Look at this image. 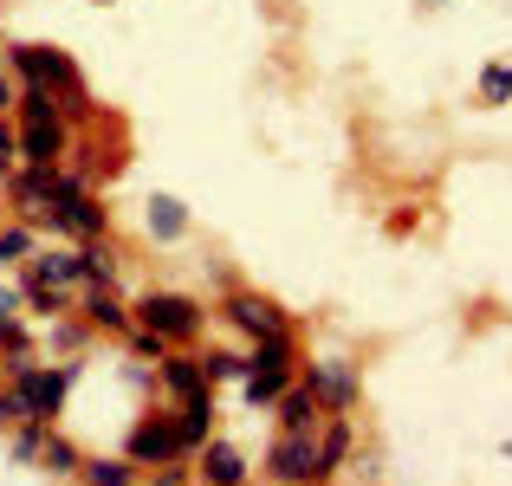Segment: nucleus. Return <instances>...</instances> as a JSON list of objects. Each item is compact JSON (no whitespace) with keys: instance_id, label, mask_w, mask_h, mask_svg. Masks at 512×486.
Returning <instances> with one entry per match:
<instances>
[{"instance_id":"dca6fc26","label":"nucleus","mask_w":512,"mask_h":486,"mask_svg":"<svg viewBox=\"0 0 512 486\" xmlns=\"http://www.w3.org/2000/svg\"><path fill=\"white\" fill-rule=\"evenodd\" d=\"M85 318H91V324H104V331H124V324H130V312L111 299V286H98V292L85 299Z\"/></svg>"},{"instance_id":"6ab92c4d","label":"nucleus","mask_w":512,"mask_h":486,"mask_svg":"<svg viewBox=\"0 0 512 486\" xmlns=\"http://www.w3.org/2000/svg\"><path fill=\"white\" fill-rule=\"evenodd\" d=\"M85 486H130V461H85Z\"/></svg>"},{"instance_id":"aec40b11","label":"nucleus","mask_w":512,"mask_h":486,"mask_svg":"<svg viewBox=\"0 0 512 486\" xmlns=\"http://www.w3.org/2000/svg\"><path fill=\"white\" fill-rule=\"evenodd\" d=\"M480 98H487V104H506V98H512V65H487V78H480Z\"/></svg>"},{"instance_id":"412c9836","label":"nucleus","mask_w":512,"mask_h":486,"mask_svg":"<svg viewBox=\"0 0 512 486\" xmlns=\"http://www.w3.org/2000/svg\"><path fill=\"white\" fill-rule=\"evenodd\" d=\"M26 253H33V234H26V227H0V266L26 260Z\"/></svg>"},{"instance_id":"6e6552de","label":"nucleus","mask_w":512,"mask_h":486,"mask_svg":"<svg viewBox=\"0 0 512 486\" xmlns=\"http://www.w3.org/2000/svg\"><path fill=\"white\" fill-rule=\"evenodd\" d=\"M227 318H234L240 331H253V337H279V331H286V318H279V305L253 299V292H234V299H227Z\"/></svg>"},{"instance_id":"a211bd4d","label":"nucleus","mask_w":512,"mask_h":486,"mask_svg":"<svg viewBox=\"0 0 512 486\" xmlns=\"http://www.w3.org/2000/svg\"><path fill=\"white\" fill-rule=\"evenodd\" d=\"M78 266H85V279H91V286H111V273H117L111 247H85V253H78Z\"/></svg>"},{"instance_id":"9d476101","label":"nucleus","mask_w":512,"mask_h":486,"mask_svg":"<svg viewBox=\"0 0 512 486\" xmlns=\"http://www.w3.org/2000/svg\"><path fill=\"white\" fill-rule=\"evenodd\" d=\"M175 448H182V441H175V422H143L137 435H130V461H169Z\"/></svg>"},{"instance_id":"20e7f679","label":"nucleus","mask_w":512,"mask_h":486,"mask_svg":"<svg viewBox=\"0 0 512 486\" xmlns=\"http://www.w3.org/2000/svg\"><path fill=\"white\" fill-rule=\"evenodd\" d=\"M137 318H143V331L150 337H195L201 331V305L195 299H182V292H150V299L137 305Z\"/></svg>"},{"instance_id":"bb28decb","label":"nucleus","mask_w":512,"mask_h":486,"mask_svg":"<svg viewBox=\"0 0 512 486\" xmlns=\"http://www.w3.org/2000/svg\"><path fill=\"white\" fill-rule=\"evenodd\" d=\"M428 7H441V0H428Z\"/></svg>"},{"instance_id":"f257e3e1","label":"nucleus","mask_w":512,"mask_h":486,"mask_svg":"<svg viewBox=\"0 0 512 486\" xmlns=\"http://www.w3.org/2000/svg\"><path fill=\"white\" fill-rule=\"evenodd\" d=\"M286 376H292V337L286 331H279V337H260V344H253V357H247V402H253V409L279 402V396H286Z\"/></svg>"},{"instance_id":"39448f33","label":"nucleus","mask_w":512,"mask_h":486,"mask_svg":"<svg viewBox=\"0 0 512 486\" xmlns=\"http://www.w3.org/2000/svg\"><path fill=\"white\" fill-rule=\"evenodd\" d=\"M305 396L325 402V409H350V402H357V376H350V363H312V370H305Z\"/></svg>"},{"instance_id":"a878e982","label":"nucleus","mask_w":512,"mask_h":486,"mask_svg":"<svg viewBox=\"0 0 512 486\" xmlns=\"http://www.w3.org/2000/svg\"><path fill=\"white\" fill-rule=\"evenodd\" d=\"M7 104H13V85H7V72H0V111H7Z\"/></svg>"},{"instance_id":"7ed1b4c3","label":"nucleus","mask_w":512,"mask_h":486,"mask_svg":"<svg viewBox=\"0 0 512 486\" xmlns=\"http://www.w3.org/2000/svg\"><path fill=\"white\" fill-rule=\"evenodd\" d=\"M65 370H33V363H13V396H20L26 422H52V409L65 402Z\"/></svg>"},{"instance_id":"ddd939ff","label":"nucleus","mask_w":512,"mask_h":486,"mask_svg":"<svg viewBox=\"0 0 512 486\" xmlns=\"http://www.w3.org/2000/svg\"><path fill=\"white\" fill-rule=\"evenodd\" d=\"M163 383L188 402V396H201V389H208V370H201L195 357H169V363H163Z\"/></svg>"},{"instance_id":"f3484780","label":"nucleus","mask_w":512,"mask_h":486,"mask_svg":"<svg viewBox=\"0 0 512 486\" xmlns=\"http://www.w3.org/2000/svg\"><path fill=\"white\" fill-rule=\"evenodd\" d=\"M279 409H286V428H292V435H312V422H318V402L305 396V389H286V396H279Z\"/></svg>"},{"instance_id":"2eb2a0df","label":"nucleus","mask_w":512,"mask_h":486,"mask_svg":"<svg viewBox=\"0 0 512 486\" xmlns=\"http://www.w3.org/2000/svg\"><path fill=\"white\" fill-rule=\"evenodd\" d=\"M312 454H318V480H331V474H338V461L350 454V428H344V422H331V428H325V441H318Z\"/></svg>"},{"instance_id":"5701e85b","label":"nucleus","mask_w":512,"mask_h":486,"mask_svg":"<svg viewBox=\"0 0 512 486\" xmlns=\"http://www.w3.org/2000/svg\"><path fill=\"white\" fill-rule=\"evenodd\" d=\"M39 448H46V422H33V428H26L20 441H13V454H20V461H33Z\"/></svg>"},{"instance_id":"f8f14e48","label":"nucleus","mask_w":512,"mask_h":486,"mask_svg":"<svg viewBox=\"0 0 512 486\" xmlns=\"http://www.w3.org/2000/svg\"><path fill=\"white\" fill-rule=\"evenodd\" d=\"M208 422H214V396L201 389V396H188V402H182V422H175V441H182V448H201V441H208Z\"/></svg>"},{"instance_id":"423d86ee","label":"nucleus","mask_w":512,"mask_h":486,"mask_svg":"<svg viewBox=\"0 0 512 486\" xmlns=\"http://www.w3.org/2000/svg\"><path fill=\"white\" fill-rule=\"evenodd\" d=\"M266 467H273L279 480H292V486H299V480H318V454H312V435H292V428H286V435L273 441V454H266Z\"/></svg>"},{"instance_id":"0eeeda50","label":"nucleus","mask_w":512,"mask_h":486,"mask_svg":"<svg viewBox=\"0 0 512 486\" xmlns=\"http://www.w3.org/2000/svg\"><path fill=\"white\" fill-rule=\"evenodd\" d=\"M85 279V266H78V253H39L33 273H26V292H65Z\"/></svg>"},{"instance_id":"9b49d317","label":"nucleus","mask_w":512,"mask_h":486,"mask_svg":"<svg viewBox=\"0 0 512 486\" xmlns=\"http://www.w3.org/2000/svg\"><path fill=\"white\" fill-rule=\"evenodd\" d=\"M201 474H208V486H240L247 480V461H240L227 441H208V448H201Z\"/></svg>"},{"instance_id":"4468645a","label":"nucleus","mask_w":512,"mask_h":486,"mask_svg":"<svg viewBox=\"0 0 512 486\" xmlns=\"http://www.w3.org/2000/svg\"><path fill=\"white\" fill-rule=\"evenodd\" d=\"M150 234L156 240H182L188 234V214H182V201H175V195H156L150 201Z\"/></svg>"},{"instance_id":"1a4fd4ad","label":"nucleus","mask_w":512,"mask_h":486,"mask_svg":"<svg viewBox=\"0 0 512 486\" xmlns=\"http://www.w3.org/2000/svg\"><path fill=\"white\" fill-rule=\"evenodd\" d=\"M20 150H26V162H33V169H52V156L65 150L59 117H33V124H26V137H20Z\"/></svg>"},{"instance_id":"393cba45","label":"nucleus","mask_w":512,"mask_h":486,"mask_svg":"<svg viewBox=\"0 0 512 486\" xmlns=\"http://www.w3.org/2000/svg\"><path fill=\"white\" fill-rule=\"evenodd\" d=\"M0 422H26V415H20V396H13V389H0Z\"/></svg>"},{"instance_id":"f03ea898","label":"nucleus","mask_w":512,"mask_h":486,"mask_svg":"<svg viewBox=\"0 0 512 486\" xmlns=\"http://www.w3.org/2000/svg\"><path fill=\"white\" fill-rule=\"evenodd\" d=\"M13 65H20L26 85H39V91H65L72 104H85V78H78V65L65 59V52H52V46H13Z\"/></svg>"},{"instance_id":"4be33fe9","label":"nucleus","mask_w":512,"mask_h":486,"mask_svg":"<svg viewBox=\"0 0 512 486\" xmlns=\"http://www.w3.org/2000/svg\"><path fill=\"white\" fill-rule=\"evenodd\" d=\"M39 454H46V467H52V474H72V467H78L72 441H59V435H52V441H46V448H39Z\"/></svg>"},{"instance_id":"b1692460","label":"nucleus","mask_w":512,"mask_h":486,"mask_svg":"<svg viewBox=\"0 0 512 486\" xmlns=\"http://www.w3.org/2000/svg\"><path fill=\"white\" fill-rule=\"evenodd\" d=\"M13 312H20V292H13V286H0V331L13 324Z\"/></svg>"}]
</instances>
